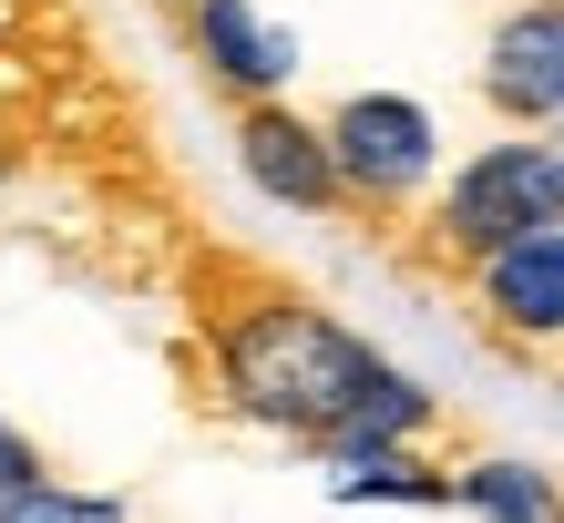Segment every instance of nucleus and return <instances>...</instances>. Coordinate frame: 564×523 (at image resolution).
Returning <instances> with one entry per match:
<instances>
[{"label": "nucleus", "instance_id": "obj_1", "mask_svg": "<svg viewBox=\"0 0 564 523\" xmlns=\"http://www.w3.org/2000/svg\"><path fill=\"white\" fill-rule=\"evenodd\" d=\"M195 329H206L216 401L237 421H257V432L318 451V462L380 451V442H421L442 421V401L411 370H390L349 318H328L308 287H288L268 268H226L216 257L195 277Z\"/></svg>", "mask_w": 564, "mask_h": 523}, {"label": "nucleus", "instance_id": "obj_2", "mask_svg": "<svg viewBox=\"0 0 564 523\" xmlns=\"http://www.w3.org/2000/svg\"><path fill=\"white\" fill-rule=\"evenodd\" d=\"M534 226H564V154H554V134H503L482 154H462L452 185H431V206H421V268L473 277L492 247L534 237Z\"/></svg>", "mask_w": 564, "mask_h": 523}, {"label": "nucleus", "instance_id": "obj_3", "mask_svg": "<svg viewBox=\"0 0 564 523\" xmlns=\"http://www.w3.org/2000/svg\"><path fill=\"white\" fill-rule=\"evenodd\" d=\"M318 134H328V165H339V206L349 216L401 226L431 195V175H442V123H431L411 92H349L339 113H318Z\"/></svg>", "mask_w": 564, "mask_h": 523}, {"label": "nucleus", "instance_id": "obj_4", "mask_svg": "<svg viewBox=\"0 0 564 523\" xmlns=\"http://www.w3.org/2000/svg\"><path fill=\"white\" fill-rule=\"evenodd\" d=\"M473 329L492 349H564V226H534V237H513V247H492L473 277Z\"/></svg>", "mask_w": 564, "mask_h": 523}, {"label": "nucleus", "instance_id": "obj_5", "mask_svg": "<svg viewBox=\"0 0 564 523\" xmlns=\"http://www.w3.org/2000/svg\"><path fill=\"white\" fill-rule=\"evenodd\" d=\"M482 103L513 134H544L564 113V0H513L482 42Z\"/></svg>", "mask_w": 564, "mask_h": 523}, {"label": "nucleus", "instance_id": "obj_6", "mask_svg": "<svg viewBox=\"0 0 564 523\" xmlns=\"http://www.w3.org/2000/svg\"><path fill=\"white\" fill-rule=\"evenodd\" d=\"M237 165H247V185L268 195V206H288V216H339V165H328V134L288 103V92L237 103Z\"/></svg>", "mask_w": 564, "mask_h": 523}, {"label": "nucleus", "instance_id": "obj_7", "mask_svg": "<svg viewBox=\"0 0 564 523\" xmlns=\"http://www.w3.org/2000/svg\"><path fill=\"white\" fill-rule=\"evenodd\" d=\"M175 11H185V52L206 62V83L226 92V103H268V92H288L297 42L257 11V0H175Z\"/></svg>", "mask_w": 564, "mask_h": 523}, {"label": "nucleus", "instance_id": "obj_8", "mask_svg": "<svg viewBox=\"0 0 564 523\" xmlns=\"http://www.w3.org/2000/svg\"><path fill=\"white\" fill-rule=\"evenodd\" d=\"M328 493L339 503H421V513H442L452 472L421 462V442H380V451H339V462H328Z\"/></svg>", "mask_w": 564, "mask_h": 523}, {"label": "nucleus", "instance_id": "obj_9", "mask_svg": "<svg viewBox=\"0 0 564 523\" xmlns=\"http://www.w3.org/2000/svg\"><path fill=\"white\" fill-rule=\"evenodd\" d=\"M452 503L482 513V523H564V482L492 451V462H462V472H452Z\"/></svg>", "mask_w": 564, "mask_h": 523}, {"label": "nucleus", "instance_id": "obj_10", "mask_svg": "<svg viewBox=\"0 0 564 523\" xmlns=\"http://www.w3.org/2000/svg\"><path fill=\"white\" fill-rule=\"evenodd\" d=\"M0 523H134V513H123L113 493H83V482H31V493H11V503H0Z\"/></svg>", "mask_w": 564, "mask_h": 523}, {"label": "nucleus", "instance_id": "obj_11", "mask_svg": "<svg viewBox=\"0 0 564 523\" xmlns=\"http://www.w3.org/2000/svg\"><path fill=\"white\" fill-rule=\"evenodd\" d=\"M31 482H42V442H31L21 421H0V503L31 493Z\"/></svg>", "mask_w": 564, "mask_h": 523}, {"label": "nucleus", "instance_id": "obj_12", "mask_svg": "<svg viewBox=\"0 0 564 523\" xmlns=\"http://www.w3.org/2000/svg\"><path fill=\"white\" fill-rule=\"evenodd\" d=\"M544 134H554V154H564V113H554V123H544Z\"/></svg>", "mask_w": 564, "mask_h": 523}, {"label": "nucleus", "instance_id": "obj_13", "mask_svg": "<svg viewBox=\"0 0 564 523\" xmlns=\"http://www.w3.org/2000/svg\"><path fill=\"white\" fill-rule=\"evenodd\" d=\"M554 401H564V380H554Z\"/></svg>", "mask_w": 564, "mask_h": 523}]
</instances>
